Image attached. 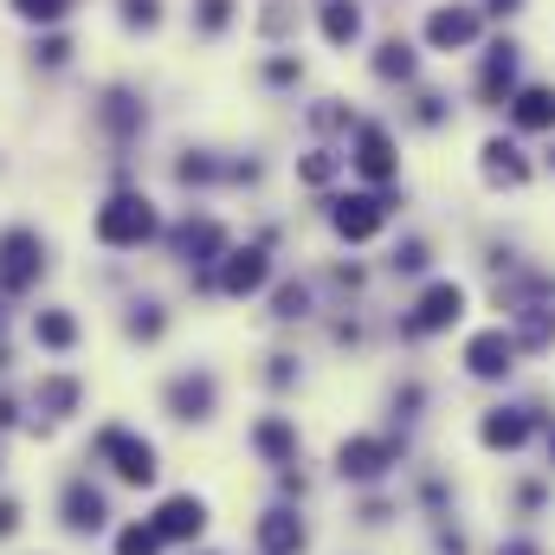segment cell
Listing matches in <instances>:
<instances>
[{"instance_id":"cell-1","label":"cell","mask_w":555,"mask_h":555,"mask_svg":"<svg viewBox=\"0 0 555 555\" xmlns=\"http://www.w3.org/2000/svg\"><path fill=\"white\" fill-rule=\"evenodd\" d=\"M155 233H162V214H155V201L137 194V188H117V194L91 214V240L111 246V253H137Z\"/></svg>"},{"instance_id":"cell-2","label":"cell","mask_w":555,"mask_h":555,"mask_svg":"<svg viewBox=\"0 0 555 555\" xmlns=\"http://www.w3.org/2000/svg\"><path fill=\"white\" fill-rule=\"evenodd\" d=\"M465 304H472V291H465L459 278H426V284H420V297L395 317V336H401V343L446 336L452 323H465Z\"/></svg>"},{"instance_id":"cell-3","label":"cell","mask_w":555,"mask_h":555,"mask_svg":"<svg viewBox=\"0 0 555 555\" xmlns=\"http://www.w3.org/2000/svg\"><path fill=\"white\" fill-rule=\"evenodd\" d=\"M395 188H356V194H336L330 201V227H336V240H349V246H369V240H382L388 233V220H395Z\"/></svg>"},{"instance_id":"cell-4","label":"cell","mask_w":555,"mask_h":555,"mask_svg":"<svg viewBox=\"0 0 555 555\" xmlns=\"http://www.w3.org/2000/svg\"><path fill=\"white\" fill-rule=\"evenodd\" d=\"M401 452H408V439H395V433H349L336 446V478L343 485H382L401 465Z\"/></svg>"},{"instance_id":"cell-5","label":"cell","mask_w":555,"mask_h":555,"mask_svg":"<svg viewBox=\"0 0 555 555\" xmlns=\"http://www.w3.org/2000/svg\"><path fill=\"white\" fill-rule=\"evenodd\" d=\"M459 362H465V375H472V382H491V388H498V382H511V375H517L524 349H517L511 323H485V330H472V336H465Z\"/></svg>"},{"instance_id":"cell-6","label":"cell","mask_w":555,"mask_h":555,"mask_svg":"<svg viewBox=\"0 0 555 555\" xmlns=\"http://www.w3.org/2000/svg\"><path fill=\"white\" fill-rule=\"evenodd\" d=\"M91 452H98L124 485H155V472H162V465H155V446H149L142 433H130L124 420L98 426V433H91Z\"/></svg>"},{"instance_id":"cell-7","label":"cell","mask_w":555,"mask_h":555,"mask_svg":"<svg viewBox=\"0 0 555 555\" xmlns=\"http://www.w3.org/2000/svg\"><path fill=\"white\" fill-rule=\"evenodd\" d=\"M543 426H550V414L537 401H504V408H485L478 414V446L485 452H524Z\"/></svg>"},{"instance_id":"cell-8","label":"cell","mask_w":555,"mask_h":555,"mask_svg":"<svg viewBox=\"0 0 555 555\" xmlns=\"http://www.w3.org/2000/svg\"><path fill=\"white\" fill-rule=\"evenodd\" d=\"M46 278V240L39 227H0V291L20 297Z\"/></svg>"},{"instance_id":"cell-9","label":"cell","mask_w":555,"mask_h":555,"mask_svg":"<svg viewBox=\"0 0 555 555\" xmlns=\"http://www.w3.org/2000/svg\"><path fill=\"white\" fill-rule=\"evenodd\" d=\"M517 78H524V46H517V39H491V46H485V59H478L472 91H478V104H485V111H504V104L517 98Z\"/></svg>"},{"instance_id":"cell-10","label":"cell","mask_w":555,"mask_h":555,"mask_svg":"<svg viewBox=\"0 0 555 555\" xmlns=\"http://www.w3.org/2000/svg\"><path fill=\"white\" fill-rule=\"evenodd\" d=\"M349 168H356L369 188H395V181H401V149H395V130H388V124H356Z\"/></svg>"},{"instance_id":"cell-11","label":"cell","mask_w":555,"mask_h":555,"mask_svg":"<svg viewBox=\"0 0 555 555\" xmlns=\"http://www.w3.org/2000/svg\"><path fill=\"white\" fill-rule=\"evenodd\" d=\"M162 408H168V420H181V426H207L214 408H220V382H214V369H181V375H168Z\"/></svg>"},{"instance_id":"cell-12","label":"cell","mask_w":555,"mask_h":555,"mask_svg":"<svg viewBox=\"0 0 555 555\" xmlns=\"http://www.w3.org/2000/svg\"><path fill=\"white\" fill-rule=\"evenodd\" d=\"M420 39L433 46V52H472L478 39H485V13L478 7H433L426 13V26H420Z\"/></svg>"},{"instance_id":"cell-13","label":"cell","mask_w":555,"mask_h":555,"mask_svg":"<svg viewBox=\"0 0 555 555\" xmlns=\"http://www.w3.org/2000/svg\"><path fill=\"white\" fill-rule=\"evenodd\" d=\"M214 284H220L227 297H259V291L272 284V246H233V253L220 259Z\"/></svg>"},{"instance_id":"cell-14","label":"cell","mask_w":555,"mask_h":555,"mask_svg":"<svg viewBox=\"0 0 555 555\" xmlns=\"http://www.w3.org/2000/svg\"><path fill=\"white\" fill-rule=\"evenodd\" d=\"M168 246H175L181 259H194L201 272H220V259L233 253V240H227V227H220V220H181V227L168 233Z\"/></svg>"},{"instance_id":"cell-15","label":"cell","mask_w":555,"mask_h":555,"mask_svg":"<svg viewBox=\"0 0 555 555\" xmlns=\"http://www.w3.org/2000/svg\"><path fill=\"white\" fill-rule=\"evenodd\" d=\"M149 524L162 530V543H201V537H207V498L175 491V498H162V504H155V517H149Z\"/></svg>"},{"instance_id":"cell-16","label":"cell","mask_w":555,"mask_h":555,"mask_svg":"<svg viewBox=\"0 0 555 555\" xmlns=\"http://www.w3.org/2000/svg\"><path fill=\"white\" fill-rule=\"evenodd\" d=\"M253 543H259V555H304L310 550V524H304V511L272 504V511L253 524Z\"/></svg>"},{"instance_id":"cell-17","label":"cell","mask_w":555,"mask_h":555,"mask_svg":"<svg viewBox=\"0 0 555 555\" xmlns=\"http://www.w3.org/2000/svg\"><path fill=\"white\" fill-rule=\"evenodd\" d=\"M478 175H485L491 188H524L537 168H530V155H524L517 137H485L478 142Z\"/></svg>"},{"instance_id":"cell-18","label":"cell","mask_w":555,"mask_h":555,"mask_svg":"<svg viewBox=\"0 0 555 555\" xmlns=\"http://www.w3.org/2000/svg\"><path fill=\"white\" fill-rule=\"evenodd\" d=\"M59 524H65L72 537H98V530L111 524L104 491H98L91 478H72V485H65V498H59Z\"/></svg>"},{"instance_id":"cell-19","label":"cell","mask_w":555,"mask_h":555,"mask_svg":"<svg viewBox=\"0 0 555 555\" xmlns=\"http://www.w3.org/2000/svg\"><path fill=\"white\" fill-rule=\"evenodd\" d=\"M504 117H511L517 137H555V85H517Z\"/></svg>"},{"instance_id":"cell-20","label":"cell","mask_w":555,"mask_h":555,"mask_svg":"<svg viewBox=\"0 0 555 555\" xmlns=\"http://www.w3.org/2000/svg\"><path fill=\"white\" fill-rule=\"evenodd\" d=\"M246 446H253V452H259L266 465H297V420H291V414H266V420H253Z\"/></svg>"},{"instance_id":"cell-21","label":"cell","mask_w":555,"mask_h":555,"mask_svg":"<svg viewBox=\"0 0 555 555\" xmlns=\"http://www.w3.org/2000/svg\"><path fill=\"white\" fill-rule=\"evenodd\" d=\"M317 26H323V46L336 52L362 46V0H317Z\"/></svg>"},{"instance_id":"cell-22","label":"cell","mask_w":555,"mask_h":555,"mask_svg":"<svg viewBox=\"0 0 555 555\" xmlns=\"http://www.w3.org/2000/svg\"><path fill=\"white\" fill-rule=\"evenodd\" d=\"M504 323H511V336H517L524 356H550L555 349V304H530V310H517Z\"/></svg>"},{"instance_id":"cell-23","label":"cell","mask_w":555,"mask_h":555,"mask_svg":"<svg viewBox=\"0 0 555 555\" xmlns=\"http://www.w3.org/2000/svg\"><path fill=\"white\" fill-rule=\"evenodd\" d=\"M375 78H382V85H414V78H420V52H414V39L388 33V39L375 46Z\"/></svg>"},{"instance_id":"cell-24","label":"cell","mask_w":555,"mask_h":555,"mask_svg":"<svg viewBox=\"0 0 555 555\" xmlns=\"http://www.w3.org/2000/svg\"><path fill=\"white\" fill-rule=\"evenodd\" d=\"M78 401H85V382L78 375H39V388H33V408L46 420H72Z\"/></svg>"},{"instance_id":"cell-25","label":"cell","mask_w":555,"mask_h":555,"mask_svg":"<svg viewBox=\"0 0 555 555\" xmlns=\"http://www.w3.org/2000/svg\"><path fill=\"white\" fill-rule=\"evenodd\" d=\"M33 343L39 349H52V356H65V349H78V317L72 310H33Z\"/></svg>"},{"instance_id":"cell-26","label":"cell","mask_w":555,"mask_h":555,"mask_svg":"<svg viewBox=\"0 0 555 555\" xmlns=\"http://www.w3.org/2000/svg\"><path fill=\"white\" fill-rule=\"evenodd\" d=\"M98 117H104V130H111V137H117V142L142 137V124H149V111H142V98H137V91H111Z\"/></svg>"},{"instance_id":"cell-27","label":"cell","mask_w":555,"mask_h":555,"mask_svg":"<svg viewBox=\"0 0 555 555\" xmlns=\"http://www.w3.org/2000/svg\"><path fill=\"white\" fill-rule=\"evenodd\" d=\"M343 168H349V155H336V149H310V155H297V181H304V188H330Z\"/></svg>"},{"instance_id":"cell-28","label":"cell","mask_w":555,"mask_h":555,"mask_svg":"<svg viewBox=\"0 0 555 555\" xmlns=\"http://www.w3.org/2000/svg\"><path fill=\"white\" fill-rule=\"evenodd\" d=\"M388 272H395V278H426V272H433V246H426L420 233H408V240L388 253Z\"/></svg>"},{"instance_id":"cell-29","label":"cell","mask_w":555,"mask_h":555,"mask_svg":"<svg viewBox=\"0 0 555 555\" xmlns=\"http://www.w3.org/2000/svg\"><path fill=\"white\" fill-rule=\"evenodd\" d=\"M310 304H317V297H310V284H297V278H284V284L272 291V317L278 323H304Z\"/></svg>"},{"instance_id":"cell-30","label":"cell","mask_w":555,"mask_h":555,"mask_svg":"<svg viewBox=\"0 0 555 555\" xmlns=\"http://www.w3.org/2000/svg\"><path fill=\"white\" fill-rule=\"evenodd\" d=\"M162 330H168V310L162 304H130V317H124V336L130 343H162Z\"/></svg>"},{"instance_id":"cell-31","label":"cell","mask_w":555,"mask_h":555,"mask_svg":"<svg viewBox=\"0 0 555 555\" xmlns=\"http://www.w3.org/2000/svg\"><path fill=\"white\" fill-rule=\"evenodd\" d=\"M117 555H162V530L149 524V517H137V524H124L117 530V543H111Z\"/></svg>"},{"instance_id":"cell-32","label":"cell","mask_w":555,"mask_h":555,"mask_svg":"<svg viewBox=\"0 0 555 555\" xmlns=\"http://www.w3.org/2000/svg\"><path fill=\"white\" fill-rule=\"evenodd\" d=\"M220 175H227V168H220L214 155H201V149H188V155L175 162V181H181V188H207V181H220Z\"/></svg>"},{"instance_id":"cell-33","label":"cell","mask_w":555,"mask_h":555,"mask_svg":"<svg viewBox=\"0 0 555 555\" xmlns=\"http://www.w3.org/2000/svg\"><path fill=\"white\" fill-rule=\"evenodd\" d=\"M233 26V0H194V33L201 39H220Z\"/></svg>"},{"instance_id":"cell-34","label":"cell","mask_w":555,"mask_h":555,"mask_svg":"<svg viewBox=\"0 0 555 555\" xmlns=\"http://www.w3.org/2000/svg\"><path fill=\"white\" fill-rule=\"evenodd\" d=\"M259 33H266V39L297 33V7H291V0H266V7H259Z\"/></svg>"},{"instance_id":"cell-35","label":"cell","mask_w":555,"mask_h":555,"mask_svg":"<svg viewBox=\"0 0 555 555\" xmlns=\"http://www.w3.org/2000/svg\"><path fill=\"white\" fill-rule=\"evenodd\" d=\"M414 124L420 130H446V124H452V104H446L439 91H420L414 98Z\"/></svg>"},{"instance_id":"cell-36","label":"cell","mask_w":555,"mask_h":555,"mask_svg":"<svg viewBox=\"0 0 555 555\" xmlns=\"http://www.w3.org/2000/svg\"><path fill=\"white\" fill-rule=\"evenodd\" d=\"M117 13H124L130 33H155L162 26V0H117Z\"/></svg>"},{"instance_id":"cell-37","label":"cell","mask_w":555,"mask_h":555,"mask_svg":"<svg viewBox=\"0 0 555 555\" xmlns=\"http://www.w3.org/2000/svg\"><path fill=\"white\" fill-rule=\"evenodd\" d=\"M13 13H20V20H33V26H52V20H65V13H72V0H13Z\"/></svg>"},{"instance_id":"cell-38","label":"cell","mask_w":555,"mask_h":555,"mask_svg":"<svg viewBox=\"0 0 555 555\" xmlns=\"http://www.w3.org/2000/svg\"><path fill=\"white\" fill-rule=\"evenodd\" d=\"M433 550H439V555H472V543H465V530H459V524L433 517Z\"/></svg>"},{"instance_id":"cell-39","label":"cell","mask_w":555,"mask_h":555,"mask_svg":"<svg viewBox=\"0 0 555 555\" xmlns=\"http://www.w3.org/2000/svg\"><path fill=\"white\" fill-rule=\"evenodd\" d=\"M543 504H550V478H524L517 485V517H537Z\"/></svg>"},{"instance_id":"cell-40","label":"cell","mask_w":555,"mask_h":555,"mask_svg":"<svg viewBox=\"0 0 555 555\" xmlns=\"http://www.w3.org/2000/svg\"><path fill=\"white\" fill-rule=\"evenodd\" d=\"M33 59H39V65H52V72H59V65H65V59H72V39H65V33H46V39H39V46H33Z\"/></svg>"},{"instance_id":"cell-41","label":"cell","mask_w":555,"mask_h":555,"mask_svg":"<svg viewBox=\"0 0 555 555\" xmlns=\"http://www.w3.org/2000/svg\"><path fill=\"white\" fill-rule=\"evenodd\" d=\"M420 408H426V382H401V388H395V414L420 420Z\"/></svg>"},{"instance_id":"cell-42","label":"cell","mask_w":555,"mask_h":555,"mask_svg":"<svg viewBox=\"0 0 555 555\" xmlns=\"http://www.w3.org/2000/svg\"><path fill=\"white\" fill-rule=\"evenodd\" d=\"M310 124H317V130H356V117H349L336 98H330V104H317V111H310Z\"/></svg>"},{"instance_id":"cell-43","label":"cell","mask_w":555,"mask_h":555,"mask_svg":"<svg viewBox=\"0 0 555 555\" xmlns=\"http://www.w3.org/2000/svg\"><path fill=\"white\" fill-rule=\"evenodd\" d=\"M297 78H304V59H291V52H278L266 65V85H297Z\"/></svg>"},{"instance_id":"cell-44","label":"cell","mask_w":555,"mask_h":555,"mask_svg":"<svg viewBox=\"0 0 555 555\" xmlns=\"http://www.w3.org/2000/svg\"><path fill=\"white\" fill-rule=\"evenodd\" d=\"M297 375H304V369H297V356H272V369H266V382H272V388H297Z\"/></svg>"},{"instance_id":"cell-45","label":"cell","mask_w":555,"mask_h":555,"mask_svg":"<svg viewBox=\"0 0 555 555\" xmlns=\"http://www.w3.org/2000/svg\"><path fill=\"white\" fill-rule=\"evenodd\" d=\"M20 537V498H0V543Z\"/></svg>"},{"instance_id":"cell-46","label":"cell","mask_w":555,"mask_h":555,"mask_svg":"<svg viewBox=\"0 0 555 555\" xmlns=\"http://www.w3.org/2000/svg\"><path fill=\"white\" fill-rule=\"evenodd\" d=\"M388 517H395V504H382V498H369V504H362V524H369V530H382Z\"/></svg>"},{"instance_id":"cell-47","label":"cell","mask_w":555,"mask_h":555,"mask_svg":"<svg viewBox=\"0 0 555 555\" xmlns=\"http://www.w3.org/2000/svg\"><path fill=\"white\" fill-rule=\"evenodd\" d=\"M498 555H543V543H537V537H504Z\"/></svg>"},{"instance_id":"cell-48","label":"cell","mask_w":555,"mask_h":555,"mask_svg":"<svg viewBox=\"0 0 555 555\" xmlns=\"http://www.w3.org/2000/svg\"><path fill=\"white\" fill-rule=\"evenodd\" d=\"M524 13V0H485V20H517Z\"/></svg>"},{"instance_id":"cell-49","label":"cell","mask_w":555,"mask_h":555,"mask_svg":"<svg viewBox=\"0 0 555 555\" xmlns=\"http://www.w3.org/2000/svg\"><path fill=\"white\" fill-rule=\"evenodd\" d=\"M13 420H20V408H13V395H0V433H7Z\"/></svg>"},{"instance_id":"cell-50","label":"cell","mask_w":555,"mask_h":555,"mask_svg":"<svg viewBox=\"0 0 555 555\" xmlns=\"http://www.w3.org/2000/svg\"><path fill=\"white\" fill-rule=\"evenodd\" d=\"M550 478H555V426H550Z\"/></svg>"},{"instance_id":"cell-51","label":"cell","mask_w":555,"mask_h":555,"mask_svg":"<svg viewBox=\"0 0 555 555\" xmlns=\"http://www.w3.org/2000/svg\"><path fill=\"white\" fill-rule=\"evenodd\" d=\"M0 330H7V291H0Z\"/></svg>"},{"instance_id":"cell-52","label":"cell","mask_w":555,"mask_h":555,"mask_svg":"<svg viewBox=\"0 0 555 555\" xmlns=\"http://www.w3.org/2000/svg\"><path fill=\"white\" fill-rule=\"evenodd\" d=\"M550 168H555V142H550Z\"/></svg>"}]
</instances>
